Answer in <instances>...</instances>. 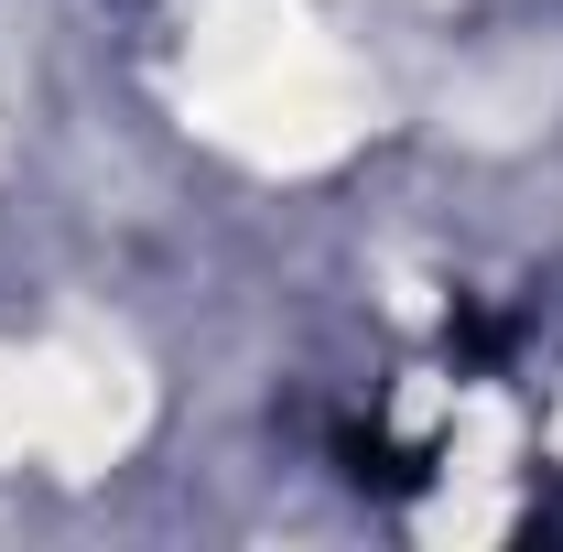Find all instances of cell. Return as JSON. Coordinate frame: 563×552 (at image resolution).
Segmentation results:
<instances>
[{"instance_id": "cell-1", "label": "cell", "mask_w": 563, "mask_h": 552, "mask_svg": "<svg viewBox=\"0 0 563 552\" xmlns=\"http://www.w3.org/2000/svg\"><path fill=\"white\" fill-rule=\"evenodd\" d=\"M185 109L196 131L272 163L314 174L368 131V76L314 33L303 0H196L185 11Z\"/></svg>"}, {"instance_id": "cell-2", "label": "cell", "mask_w": 563, "mask_h": 552, "mask_svg": "<svg viewBox=\"0 0 563 552\" xmlns=\"http://www.w3.org/2000/svg\"><path fill=\"white\" fill-rule=\"evenodd\" d=\"M141 433V379L120 346L55 336V346H0V466L44 455V466H109Z\"/></svg>"}]
</instances>
